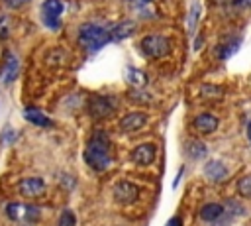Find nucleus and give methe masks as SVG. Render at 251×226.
I'll return each instance as SVG.
<instances>
[{"mask_svg":"<svg viewBox=\"0 0 251 226\" xmlns=\"http://www.w3.org/2000/svg\"><path fill=\"white\" fill-rule=\"evenodd\" d=\"M25 118L31 122V124H35V126H51V120L43 114V112H39V110H35V108H25Z\"/></svg>","mask_w":251,"mask_h":226,"instance_id":"15","label":"nucleus"},{"mask_svg":"<svg viewBox=\"0 0 251 226\" xmlns=\"http://www.w3.org/2000/svg\"><path fill=\"white\" fill-rule=\"evenodd\" d=\"M114 197H116V200L120 204H133L137 200V197H139V187L133 185L131 181L122 179L114 187Z\"/></svg>","mask_w":251,"mask_h":226,"instance_id":"6","label":"nucleus"},{"mask_svg":"<svg viewBox=\"0 0 251 226\" xmlns=\"http://www.w3.org/2000/svg\"><path fill=\"white\" fill-rule=\"evenodd\" d=\"M188 149H190V155H192V157H200V155L206 153V145L200 143V141H190V143H188Z\"/></svg>","mask_w":251,"mask_h":226,"instance_id":"20","label":"nucleus"},{"mask_svg":"<svg viewBox=\"0 0 251 226\" xmlns=\"http://www.w3.org/2000/svg\"><path fill=\"white\" fill-rule=\"evenodd\" d=\"M145 122H147V114L145 112H129L120 120V128L124 132H135L141 126H145Z\"/></svg>","mask_w":251,"mask_h":226,"instance_id":"9","label":"nucleus"},{"mask_svg":"<svg viewBox=\"0 0 251 226\" xmlns=\"http://www.w3.org/2000/svg\"><path fill=\"white\" fill-rule=\"evenodd\" d=\"M78 41L88 51H98L100 47H104L110 41V31L100 26H94V24H84L78 31Z\"/></svg>","mask_w":251,"mask_h":226,"instance_id":"2","label":"nucleus"},{"mask_svg":"<svg viewBox=\"0 0 251 226\" xmlns=\"http://www.w3.org/2000/svg\"><path fill=\"white\" fill-rule=\"evenodd\" d=\"M65 6L61 0H45L41 4V16H43V22L47 28L51 29H57L59 28V18L63 14Z\"/></svg>","mask_w":251,"mask_h":226,"instance_id":"5","label":"nucleus"},{"mask_svg":"<svg viewBox=\"0 0 251 226\" xmlns=\"http://www.w3.org/2000/svg\"><path fill=\"white\" fill-rule=\"evenodd\" d=\"M59 226H76V216L73 210H63L59 216Z\"/></svg>","mask_w":251,"mask_h":226,"instance_id":"18","label":"nucleus"},{"mask_svg":"<svg viewBox=\"0 0 251 226\" xmlns=\"http://www.w3.org/2000/svg\"><path fill=\"white\" fill-rule=\"evenodd\" d=\"M18 191H20V195H24L27 198H35L45 193V181L39 177H27V179L20 181Z\"/></svg>","mask_w":251,"mask_h":226,"instance_id":"7","label":"nucleus"},{"mask_svg":"<svg viewBox=\"0 0 251 226\" xmlns=\"http://www.w3.org/2000/svg\"><path fill=\"white\" fill-rule=\"evenodd\" d=\"M0 20H2V16H0Z\"/></svg>","mask_w":251,"mask_h":226,"instance_id":"27","label":"nucleus"},{"mask_svg":"<svg viewBox=\"0 0 251 226\" xmlns=\"http://www.w3.org/2000/svg\"><path fill=\"white\" fill-rule=\"evenodd\" d=\"M133 29H135L133 22H120V24H116V26L110 29V39H112V41L126 39V37H129V35L133 33Z\"/></svg>","mask_w":251,"mask_h":226,"instance_id":"13","label":"nucleus"},{"mask_svg":"<svg viewBox=\"0 0 251 226\" xmlns=\"http://www.w3.org/2000/svg\"><path fill=\"white\" fill-rule=\"evenodd\" d=\"M155 145L153 143H141V145H137V147H133V151H131V159H133V163H137V165H151L153 161H155Z\"/></svg>","mask_w":251,"mask_h":226,"instance_id":"8","label":"nucleus"},{"mask_svg":"<svg viewBox=\"0 0 251 226\" xmlns=\"http://www.w3.org/2000/svg\"><path fill=\"white\" fill-rule=\"evenodd\" d=\"M139 49L143 55H147L149 59H161L165 55H169L171 51V45H169V39L159 35V33H151V35H145L139 43Z\"/></svg>","mask_w":251,"mask_h":226,"instance_id":"3","label":"nucleus"},{"mask_svg":"<svg viewBox=\"0 0 251 226\" xmlns=\"http://www.w3.org/2000/svg\"><path fill=\"white\" fill-rule=\"evenodd\" d=\"M127 81H129L131 85H135V86H143V85L147 83V77H145L143 71H139V69H135V67H129V69H127Z\"/></svg>","mask_w":251,"mask_h":226,"instance_id":"17","label":"nucleus"},{"mask_svg":"<svg viewBox=\"0 0 251 226\" xmlns=\"http://www.w3.org/2000/svg\"><path fill=\"white\" fill-rule=\"evenodd\" d=\"M214 2H216V4H224L226 0H214Z\"/></svg>","mask_w":251,"mask_h":226,"instance_id":"25","label":"nucleus"},{"mask_svg":"<svg viewBox=\"0 0 251 226\" xmlns=\"http://www.w3.org/2000/svg\"><path fill=\"white\" fill-rule=\"evenodd\" d=\"M198 14H200V6H198V4H194V6H192V10H190V20H188V29H190V31H192V29H194V26H196Z\"/></svg>","mask_w":251,"mask_h":226,"instance_id":"21","label":"nucleus"},{"mask_svg":"<svg viewBox=\"0 0 251 226\" xmlns=\"http://www.w3.org/2000/svg\"><path fill=\"white\" fill-rule=\"evenodd\" d=\"M247 140H249V141H251V122H249V124H247Z\"/></svg>","mask_w":251,"mask_h":226,"instance_id":"24","label":"nucleus"},{"mask_svg":"<svg viewBox=\"0 0 251 226\" xmlns=\"http://www.w3.org/2000/svg\"><path fill=\"white\" fill-rule=\"evenodd\" d=\"M84 161L94 169V171H104L110 167V141L104 132H96L86 149H84Z\"/></svg>","mask_w":251,"mask_h":226,"instance_id":"1","label":"nucleus"},{"mask_svg":"<svg viewBox=\"0 0 251 226\" xmlns=\"http://www.w3.org/2000/svg\"><path fill=\"white\" fill-rule=\"evenodd\" d=\"M6 216L10 220H35L39 216V208L33 204L10 202V204H6Z\"/></svg>","mask_w":251,"mask_h":226,"instance_id":"4","label":"nucleus"},{"mask_svg":"<svg viewBox=\"0 0 251 226\" xmlns=\"http://www.w3.org/2000/svg\"><path fill=\"white\" fill-rule=\"evenodd\" d=\"M10 6H20V4H24V2H27V0H6Z\"/></svg>","mask_w":251,"mask_h":226,"instance_id":"23","label":"nucleus"},{"mask_svg":"<svg viewBox=\"0 0 251 226\" xmlns=\"http://www.w3.org/2000/svg\"><path fill=\"white\" fill-rule=\"evenodd\" d=\"M237 191H239L241 197L251 198V177H243V179L237 183Z\"/></svg>","mask_w":251,"mask_h":226,"instance_id":"19","label":"nucleus"},{"mask_svg":"<svg viewBox=\"0 0 251 226\" xmlns=\"http://www.w3.org/2000/svg\"><path fill=\"white\" fill-rule=\"evenodd\" d=\"M137 2H141V4H145V2H149V0H137Z\"/></svg>","mask_w":251,"mask_h":226,"instance_id":"26","label":"nucleus"},{"mask_svg":"<svg viewBox=\"0 0 251 226\" xmlns=\"http://www.w3.org/2000/svg\"><path fill=\"white\" fill-rule=\"evenodd\" d=\"M114 104H112V100L110 98H106V96H100V98H94L92 100V106H90V112L94 114V116H98V118H104V116H110L112 112H114Z\"/></svg>","mask_w":251,"mask_h":226,"instance_id":"12","label":"nucleus"},{"mask_svg":"<svg viewBox=\"0 0 251 226\" xmlns=\"http://www.w3.org/2000/svg\"><path fill=\"white\" fill-rule=\"evenodd\" d=\"M204 173H206V177L212 179V181H224V179L227 177V169H226V165H224L222 161H218V159L208 161L206 167H204Z\"/></svg>","mask_w":251,"mask_h":226,"instance_id":"11","label":"nucleus"},{"mask_svg":"<svg viewBox=\"0 0 251 226\" xmlns=\"http://www.w3.org/2000/svg\"><path fill=\"white\" fill-rule=\"evenodd\" d=\"M18 75V59L14 55H8V61H6V67H4V75H2V81L4 83H12Z\"/></svg>","mask_w":251,"mask_h":226,"instance_id":"16","label":"nucleus"},{"mask_svg":"<svg viewBox=\"0 0 251 226\" xmlns=\"http://www.w3.org/2000/svg\"><path fill=\"white\" fill-rule=\"evenodd\" d=\"M222 214H224V206L218 204V202H208V204H204V206L200 208V218L206 220V222H214V220H218Z\"/></svg>","mask_w":251,"mask_h":226,"instance_id":"14","label":"nucleus"},{"mask_svg":"<svg viewBox=\"0 0 251 226\" xmlns=\"http://www.w3.org/2000/svg\"><path fill=\"white\" fill-rule=\"evenodd\" d=\"M194 128L202 134H212L218 128V118L212 114H198L194 118Z\"/></svg>","mask_w":251,"mask_h":226,"instance_id":"10","label":"nucleus"},{"mask_svg":"<svg viewBox=\"0 0 251 226\" xmlns=\"http://www.w3.org/2000/svg\"><path fill=\"white\" fill-rule=\"evenodd\" d=\"M167 226H182V222H180V218H178V216H173V218L167 222Z\"/></svg>","mask_w":251,"mask_h":226,"instance_id":"22","label":"nucleus"}]
</instances>
